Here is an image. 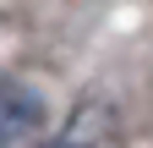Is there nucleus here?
Returning a JSON list of instances; mask_svg holds the SVG:
<instances>
[{"mask_svg":"<svg viewBox=\"0 0 153 148\" xmlns=\"http://www.w3.org/2000/svg\"><path fill=\"white\" fill-rule=\"evenodd\" d=\"M33 121V99L27 93H11V88H0V148H11L16 132Z\"/></svg>","mask_w":153,"mask_h":148,"instance_id":"obj_1","label":"nucleus"},{"mask_svg":"<svg viewBox=\"0 0 153 148\" xmlns=\"http://www.w3.org/2000/svg\"><path fill=\"white\" fill-rule=\"evenodd\" d=\"M38 148H76V143H38Z\"/></svg>","mask_w":153,"mask_h":148,"instance_id":"obj_2","label":"nucleus"}]
</instances>
